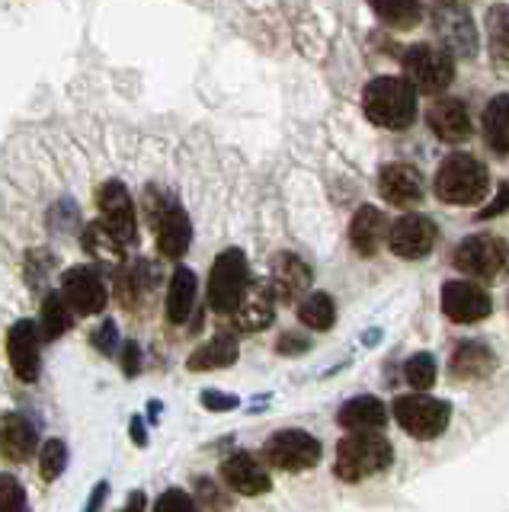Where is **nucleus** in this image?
<instances>
[{
    "mask_svg": "<svg viewBox=\"0 0 509 512\" xmlns=\"http://www.w3.org/2000/svg\"><path fill=\"white\" fill-rule=\"evenodd\" d=\"M247 288H250L247 253L241 247L221 250L212 266V276H209V308L221 317L234 314L237 304L244 301Z\"/></svg>",
    "mask_w": 509,
    "mask_h": 512,
    "instance_id": "6",
    "label": "nucleus"
},
{
    "mask_svg": "<svg viewBox=\"0 0 509 512\" xmlns=\"http://www.w3.org/2000/svg\"><path fill=\"white\" fill-rule=\"evenodd\" d=\"M493 311V298L471 279H449L442 285V314L452 324H481Z\"/></svg>",
    "mask_w": 509,
    "mask_h": 512,
    "instance_id": "12",
    "label": "nucleus"
},
{
    "mask_svg": "<svg viewBox=\"0 0 509 512\" xmlns=\"http://www.w3.org/2000/svg\"><path fill=\"white\" fill-rule=\"evenodd\" d=\"M509 208V183H500L497 186V199H493L484 212H477V221H487V218H497V215H503Z\"/></svg>",
    "mask_w": 509,
    "mask_h": 512,
    "instance_id": "42",
    "label": "nucleus"
},
{
    "mask_svg": "<svg viewBox=\"0 0 509 512\" xmlns=\"http://www.w3.org/2000/svg\"><path fill=\"white\" fill-rule=\"evenodd\" d=\"M61 295L68 298L74 314H81V317H93L106 308V285L100 279V272L90 266L68 269L65 276H61Z\"/></svg>",
    "mask_w": 509,
    "mask_h": 512,
    "instance_id": "16",
    "label": "nucleus"
},
{
    "mask_svg": "<svg viewBox=\"0 0 509 512\" xmlns=\"http://www.w3.org/2000/svg\"><path fill=\"white\" fill-rule=\"evenodd\" d=\"M148 218L157 231V250L167 260H180L186 256L189 244H193V221H189L186 208L164 196V192L148 189Z\"/></svg>",
    "mask_w": 509,
    "mask_h": 512,
    "instance_id": "7",
    "label": "nucleus"
},
{
    "mask_svg": "<svg viewBox=\"0 0 509 512\" xmlns=\"http://www.w3.org/2000/svg\"><path fill=\"white\" fill-rule=\"evenodd\" d=\"M439 4H465V7H468L471 0H439Z\"/></svg>",
    "mask_w": 509,
    "mask_h": 512,
    "instance_id": "48",
    "label": "nucleus"
},
{
    "mask_svg": "<svg viewBox=\"0 0 509 512\" xmlns=\"http://www.w3.org/2000/svg\"><path fill=\"white\" fill-rule=\"evenodd\" d=\"M241 356V343H237L234 333H215L209 343H202L199 349H193L186 368L189 372H212V368H228Z\"/></svg>",
    "mask_w": 509,
    "mask_h": 512,
    "instance_id": "25",
    "label": "nucleus"
},
{
    "mask_svg": "<svg viewBox=\"0 0 509 512\" xmlns=\"http://www.w3.org/2000/svg\"><path fill=\"white\" fill-rule=\"evenodd\" d=\"M493 368H497V356H493V349L481 340L458 343L449 359V372L455 381H484L493 375Z\"/></svg>",
    "mask_w": 509,
    "mask_h": 512,
    "instance_id": "23",
    "label": "nucleus"
},
{
    "mask_svg": "<svg viewBox=\"0 0 509 512\" xmlns=\"http://www.w3.org/2000/svg\"><path fill=\"white\" fill-rule=\"evenodd\" d=\"M324 455L321 439L308 429H279L263 445V461L279 471H308Z\"/></svg>",
    "mask_w": 509,
    "mask_h": 512,
    "instance_id": "9",
    "label": "nucleus"
},
{
    "mask_svg": "<svg viewBox=\"0 0 509 512\" xmlns=\"http://www.w3.org/2000/svg\"><path fill=\"white\" fill-rule=\"evenodd\" d=\"M68 468V442L65 439H49L39 452V477L45 484H52Z\"/></svg>",
    "mask_w": 509,
    "mask_h": 512,
    "instance_id": "33",
    "label": "nucleus"
},
{
    "mask_svg": "<svg viewBox=\"0 0 509 512\" xmlns=\"http://www.w3.org/2000/svg\"><path fill=\"white\" fill-rule=\"evenodd\" d=\"M378 340H381V330H365V333H362V343H365V346H375Z\"/></svg>",
    "mask_w": 509,
    "mask_h": 512,
    "instance_id": "47",
    "label": "nucleus"
},
{
    "mask_svg": "<svg viewBox=\"0 0 509 512\" xmlns=\"http://www.w3.org/2000/svg\"><path fill=\"white\" fill-rule=\"evenodd\" d=\"M42 327L36 320H17L7 333V359L20 381H36L42 375Z\"/></svg>",
    "mask_w": 509,
    "mask_h": 512,
    "instance_id": "13",
    "label": "nucleus"
},
{
    "mask_svg": "<svg viewBox=\"0 0 509 512\" xmlns=\"http://www.w3.org/2000/svg\"><path fill=\"white\" fill-rule=\"evenodd\" d=\"M417 87L404 74H381L362 90L365 119L388 132H404L417 122Z\"/></svg>",
    "mask_w": 509,
    "mask_h": 512,
    "instance_id": "1",
    "label": "nucleus"
},
{
    "mask_svg": "<svg viewBox=\"0 0 509 512\" xmlns=\"http://www.w3.org/2000/svg\"><path fill=\"white\" fill-rule=\"evenodd\" d=\"M506 304H509V295H506Z\"/></svg>",
    "mask_w": 509,
    "mask_h": 512,
    "instance_id": "49",
    "label": "nucleus"
},
{
    "mask_svg": "<svg viewBox=\"0 0 509 512\" xmlns=\"http://www.w3.org/2000/svg\"><path fill=\"white\" fill-rule=\"evenodd\" d=\"M436 372H439V365H436V356L433 352H413V356L404 362V378L413 391H426V388H433L436 384Z\"/></svg>",
    "mask_w": 509,
    "mask_h": 512,
    "instance_id": "32",
    "label": "nucleus"
},
{
    "mask_svg": "<svg viewBox=\"0 0 509 512\" xmlns=\"http://www.w3.org/2000/svg\"><path fill=\"white\" fill-rule=\"evenodd\" d=\"M426 125L439 141L445 144H458V141H468L471 138V116H468V106L461 100H436L433 106L426 109Z\"/></svg>",
    "mask_w": 509,
    "mask_h": 512,
    "instance_id": "19",
    "label": "nucleus"
},
{
    "mask_svg": "<svg viewBox=\"0 0 509 512\" xmlns=\"http://www.w3.org/2000/svg\"><path fill=\"white\" fill-rule=\"evenodd\" d=\"M436 240H439L436 221L420 212H407L388 228V250L394 256H401V260H423V256L433 253Z\"/></svg>",
    "mask_w": 509,
    "mask_h": 512,
    "instance_id": "11",
    "label": "nucleus"
},
{
    "mask_svg": "<svg viewBox=\"0 0 509 512\" xmlns=\"http://www.w3.org/2000/svg\"><path fill=\"white\" fill-rule=\"evenodd\" d=\"M221 480L228 490L241 496H263L273 490V477H269L266 464H260V458H253L250 452H234L221 461Z\"/></svg>",
    "mask_w": 509,
    "mask_h": 512,
    "instance_id": "17",
    "label": "nucleus"
},
{
    "mask_svg": "<svg viewBox=\"0 0 509 512\" xmlns=\"http://www.w3.org/2000/svg\"><path fill=\"white\" fill-rule=\"evenodd\" d=\"M161 410H164L161 400H151V404H148V420H151V423H157V416H161Z\"/></svg>",
    "mask_w": 509,
    "mask_h": 512,
    "instance_id": "46",
    "label": "nucleus"
},
{
    "mask_svg": "<svg viewBox=\"0 0 509 512\" xmlns=\"http://www.w3.org/2000/svg\"><path fill=\"white\" fill-rule=\"evenodd\" d=\"M196 490H199V506H231V500L228 496H221V490L215 487V480H205V477H199L196 480Z\"/></svg>",
    "mask_w": 509,
    "mask_h": 512,
    "instance_id": "39",
    "label": "nucleus"
},
{
    "mask_svg": "<svg viewBox=\"0 0 509 512\" xmlns=\"http://www.w3.org/2000/svg\"><path fill=\"white\" fill-rule=\"evenodd\" d=\"M26 490L13 474H0V512H20L26 509Z\"/></svg>",
    "mask_w": 509,
    "mask_h": 512,
    "instance_id": "35",
    "label": "nucleus"
},
{
    "mask_svg": "<svg viewBox=\"0 0 509 512\" xmlns=\"http://www.w3.org/2000/svg\"><path fill=\"white\" fill-rule=\"evenodd\" d=\"M106 496H109V484H106V480H100V484L93 487L90 500H87V512H97V509L106 503Z\"/></svg>",
    "mask_w": 509,
    "mask_h": 512,
    "instance_id": "43",
    "label": "nucleus"
},
{
    "mask_svg": "<svg viewBox=\"0 0 509 512\" xmlns=\"http://www.w3.org/2000/svg\"><path fill=\"white\" fill-rule=\"evenodd\" d=\"M436 199L445 205H477L490 192V170L474 154H449L436 170Z\"/></svg>",
    "mask_w": 509,
    "mask_h": 512,
    "instance_id": "2",
    "label": "nucleus"
},
{
    "mask_svg": "<svg viewBox=\"0 0 509 512\" xmlns=\"http://www.w3.org/2000/svg\"><path fill=\"white\" fill-rule=\"evenodd\" d=\"M125 247L122 240L106 228V221H93L84 228V250L97 260H109V263H122L125 260Z\"/></svg>",
    "mask_w": 509,
    "mask_h": 512,
    "instance_id": "30",
    "label": "nucleus"
},
{
    "mask_svg": "<svg viewBox=\"0 0 509 512\" xmlns=\"http://www.w3.org/2000/svg\"><path fill=\"white\" fill-rule=\"evenodd\" d=\"M308 349H311V340L301 333H282L279 343H276L279 356H301V352H308Z\"/></svg>",
    "mask_w": 509,
    "mask_h": 512,
    "instance_id": "40",
    "label": "nucleus"
},
{
    "mask_svg": "<svg viewBox=\"0 0 509 512\" xmlns=\"http://www.w3.org/2000/svg\"><path fill=\"white\" fill-rule=\"evenodd\" d=\"M100 215L106 221V228L113 231L122 244H135L138 240V218H135V202L129 196V189L119 180H109L97 192Z\"/></svg>",
    "mask_w": 509,
    "mask_h": 512,
    "instance_id": "15",
    "label": "nucleus"
},
{
    "mask_svg": "<svg viewBox=\"0 0 509 512\" xmlns=\"http://www.w3.org/2000/svg\"><path fill=\"white\" fill-rule=\"evenodd\" d=\"M231 317H234V327L241 333H260L273 324L276 320V295H273V288H269V282L250 285L244 301L237 304V311Z\"/></svg>",
    "mask_w": 509,
    "mask_h": 512,
    "instance_id": "21",
    "label": "nucleus"
},
{
    "mask_svg": "<svg viewBox=\"0 0 509 512\" xmlns=\"http://www.w3.org/2000/svg\"><path fill=\"white\" fill-rule=\"evenodd\" d=\"M71 324H74V308L68 304V298L61 295V292H49V295H45L42 298V320H39L45 340L55 343L58 336L68 333Z\"/></svg>",
    "mask_w": 509,
    "mask_h": 512,
    "instance_id": "29",
    "label": "nucleus"
},
{
    "mask_svg": "<svg viewBox=\"0 0 509 512\" xmlns=\"http://www.w3.org/2000/svg\"><path fill=\"white\" fill-rule=\"evenodd\" d=\"M433 32L439 36L442 48H449L458 58H477V48H481V39H477V26L474 16L465 4H433Z\"/></svg>",
    "mask_w": 509,
    "mask_h": 512,
    "instance_id": "10",
    "label": "nucleus"
},
{
    "mask_svg": "<svg viewBox=\"0 0 509 512\" xmlns=\"http://www.w3.org/2000/svg\"><path fill=\"white\" fill-rule=\"evenodd\" d=\"M458 272L477 282H497L509 272V244L497 234H471L452 253Z\"/></svg>",
    "mask_w": 509,
    "mask_h": 512,
    "instance_id": "5",
    "label": "nucleus"
},
{
    "mask_svg": "<svg viewBox=\"0 0 509 512\" xmlns=\"http://www.w3.org/2000/svg\"><path fill=\"white\" fill-rule=\"evenodd\" d=\"M311 282H314V272L298 253L282 250L273 256V266H269V288H273L276 301L298 304L311 292Z\"/></svg>",
    "mask_w": 509,
    "mask_h": 512,
    "instance_id": "14",
    "label": "nucleus"
},
{
    "mask_svg": "<svg viewBox=\"0 0 509 512\" xmlns=\"http://www.w3.org/2000/svg\"><path fill=\"white\" fill-rule=\"evenodd\" d=\"M129 432H132V439H135L138 448H145V445H148V429H145V420H141V416H132Z\"/></svg>",
    "mask_w": 509,
    "mask_h": 512,
    "instance_id": "44",
    "label": "nucleus"
},
{
    "mask_svg": "<svg viewBox=\"0 0 509 512\" xmlns=\"http://www.w3.org/2000/svg\"><path fill=\"white\" fill-rule=\"evenodd\" d=\"M93 346H97L100 352H106V356H113V352L119 349V327H116V320H103V327L93 333Z\"/></svg>",
    "mask_w": 509,
    "mask_h": 512,
    "instance_id": "37",
    "label": "nucleus"
},
{
    "mask_svg": "<svg viewBox=\"0 0 509 512\" xmlns=\"http://www.w3.org/2000/svg\"><path fill=\"white\" fill-rule=\"evenodd\" d=\"M484 141L493 154L506 157L509 154V93H497L484 109Z\"/></svg>",
    "mask_w": 509,
    "mask_h": 512,
    "instance_id": "27",
    "label": "nucleus"
},
{
    "mask_svg": "<svg viewBox=\"0 0 509 512\" xmlns=\"http://www.w3.org/2000/svg\"><path fill=\"white\" fill-rule=\"evenodd\" d=\"M372 13L378 16L388 29H413L423 20V4L420 0H369Z\"/></svg>",
    "mask_w": 509,
    "mask_h": 512,
    "instance_id": "28",
    "label": "nucleus"
},
{
    "mask_svg": "<svg viewBox=\"0 0 509 512\" xmlns=\"http://www.w3.org/2000/svg\"><path fill=\"white\" fill-rule=\"evenodd\" d=\"M484 23H487L490 45L500 55H509V4H493L484 16Z\"/></svg>",
    "mask_w": 509,
    "mask_h": 512,
    "instance_id": "34",
    "label": "nucleus"
},
{
    "mask_svg": "<svg viewBox=\"0 0 509 512\" xmlns=\"http://www.w3.org/2000/svg\"><path fill=\"white\" fill-rule=\"evenodd\" d=\"M337 423L346 432H375V429H385L388 423V407L381 404L378 397L372 394H359L353 400L337 410Z\"/></svg>",
    "mask_w": 509,
    "mask_h": 512,
    "instance_id": "24",
    "label": "nucleus"
},
{
    "mask_svg": "<svg viewBox=\"0 0 509 512\" xmlns=\"http://www.w3.org/2000/svg\"><path fill=\"white\" fill-rule=\"evenodd\" d=\"M394 461L391 442L381 432H349L337 445V461H333V474L346 484H359L381 471H388Z\"/></svg>",
    "mask_w": 509,
    "mask_h": 512,
    "instance_id": "3",
    "label": "nucleus"
},
{
    "mask_svg": "<svg viewBox=\"0 0 509 512\" xmlns=\"http://www.w3.org/2000/svg\"><path fill=\"white\" fill-rule=\"evenodd\" d=\"M199 503L189 496L186 490H167L164 496H157V503H154V509H161V512H167V509H196Z\"/></svg>",
    "mask_w": 509,
    "mask_h": 512,
    "instance_id": "38",
    "label": "nucleus"
},
{
    "mask_svg": "<svg viewBox=\"0 0 509 512\" xmlns=\"http://www.w3.org/2000/svg\"><path fill=\"white\" fill-rule=\"evenodd\" d=\"M196 292H199V279L189 266H177L170 276L167 288V320L170 324H186L189 314L196 308Z\"/></svg>",
    "mask_w": 509,
    "mask_h": 512,
    "instance_id": "26",
    "label": "nucleus"
},
{
    "mask_svg": "<svg viewBox=\"0 0 509 512\" xmlns=\"http://www.w3.org/2000/svg\"><path fill=\"white\" fill-rule=\"evenodd\" d=\"M148 506V500L141 493H132L129 500H125V509H145Z\"/></svg>",
    "mask_w": 509,
    "mask_h": 512,
    "instance_id": "45",
    "label": "nucleus"
},
{
    "mask_svg": "<svg viewBox=\"0 0 509 512\" xmlns=\"http://www.w3.org/2000/svg\"><path fill=\"white\" fill-rule=\"evenodd\" d=\"M199 404L209 410V413H228V410H237L241 407V400L234 394H221V391H202L199 394Z\"/></svg>",
    "mask_w": 509,
    "mask_h": 512,
    "instance_id": "36",
    "label": "nucleus"
},
{
    "mask_svg": "<svg viewBox=\"0 0 509 512\" xmlns=\"http://www.w3.org/2000/svg\"><path fill=\"white\" fill-rule=\"evenodd\" d=\"M378 192L381 199L394 208H413L423 202V173L413 164H388L378 173Z\"/></svg>",
    "mask_w": 509,
    "mask_h": 512,
    "instance_id": "18",
    "label": "nucleus"
},
{
    "mask_svg": "<svg viewBox=\"0 0 509 512\" xmlns=\"http://www.w3.org/2000/svg\"><path fill=\"white\" fill-rule=\"evenodd\" d=\"M391 416L397 420L407 436L429 442V439H439L445 429H449L452 420V404L442 397H433L426 391H413V394H401L394 397L391 404Z\"/></svg>",
    "mask_w": 509,
    "mask_h": 512,
    "instance_id": "4",
    "label": "nucleus"
},
{
    "mask_svg": "<svg viewBox=\"0 0 509 512\" xmlns=\"http://www.w3.org/2000/svg\"><path fill=\"white\" fill-rule=\"evenodd\" d=\"M404 77L426 96H439L455 80V55L449 48L417 42L404 52Z\"/></svg>",
    "mask_w": 509,
    "mask_h": 512,
    "instance_id": "8",
    "label": "nucleus"
},
{
    "mask_svg": "<svg viewBox=\"0 0 509 512\" xmlns=\"http://www.w3.org/2000/svg\"><path fill=\"white\" fill-rule=\"evenodd\" d=\"M385 240H388V215L375 205H362L353 215V221H349V244H353L359 256L372 260Z\"/></svg>",
    "mask_w": 509,
    "mask_h": 512,
    "instance_id": "22",
    "label": "nucleus"
},
{
    "mask_svg": "<svg viewBox=\"0 0 509 512\" xmlns=\"http://www.w3.org/2000/svg\"><path fill=\"white\" fill-rule=\"evenodd\" d=\"M298 320L308 330H330L337 324V304L327 292H308L298 301Z\"/></svg>",
    "mask_w": 509,
    "mask_h": 512,
    "instance_id": "31",
    "label": "nucleus"
},
{
    "mask_svg": "<svg viewBox=\"0 0 509 512\" xmlns=\"http://www.w3.org/2000/svg\"><path fill=\"white\" fill-rule=\"evenodd\" d=\"M122 372L129 378H135L141 372V346L135 340L122 343Z\"/></svg>",
    "mask_w": 509,
    "mask_h": 512,
    "instance_id": "41",
    "label": "nucleus"
},
{
    "mask_svg": "<svg viewBox=\"0 0 509 512\" xmlns=\"http://www.w3.org/2000/svg\"><path fill=\"white\" fill-rule=\"evenodd\" d=\"M39 432L36 423L26 420L23 413H4L0 416V455L10 464H23L36 455Z\"/></svg>",
    "mask_w": 509,
    "mask_h": 512,
    "instance_id": "20",
    "label": "nucleus"
}]
</instances>
